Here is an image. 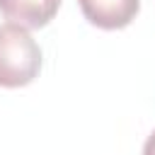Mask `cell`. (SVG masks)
<instances>
[{
  "label": "cell",
  "instance_id": "3957f363",
  "mask_svg": "<svg viewBox=\"0 0 155 155\" xmlns=\"http://www.w3.org/2000/svg\"><path fill=\"white\" fill-rule=\"evenodd\" d=\"M61 7V0H0V12L24 27V29H41L46 27Z\"/></svg>",
  "mask_w": 155,
  "mask_h": 155
},
{
  "label": "cell",
  "instance_id": "7a4b0ae2",
  "mask_svg": "<svg viewBox=\"0 0 155 155\" xmlns=\"http://www.w3.org/2000/svg\"><path fill=\"white\" fill-rule=\"evenodd\" d=\"M85 19L99 29H124L128 27L138 10L140 0H78Z\"/></svg>",
  "mask_w": 155,
  "mask_h": 155
},
{
  "label": "cell",
  "instance_id": "6da1fadb",
  "mask_svg": "<svg viewBox=\"0 0 155 155\" xmlns=\"http://www.w3.org/2000/svg\"><path fill=\"white\" fill-rule=\"evenodd\" d=\"M41 48L29 29L0 24V87H24L41 70Z\"/></svg>",
  "mask_w": 155,
  "mask_h": 155
},
{
  "label": "cell",
  "instance_id": "277c9868",
  "mask_svg": "<svg viewBox=\"0 0 155 155\" xmlns=\"http://www.w3.org/2000/svg\"><path fill=\"white\" fill-rule=\"evenodd\" d=\"M143 155H155V131L145 138V143H143Z\"/></svg>",
  "mask_w": 155,
  "mask_h": 155
}]
</instances>
